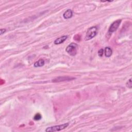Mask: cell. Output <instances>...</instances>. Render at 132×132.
I'll return each instance as SVG.
<instances>
[{"mask_svg": "<svg viewBox=\"0 0 132 132\" xmlns=\"http://www.w3.org/2000/svg\"><path fill=\"white\" fill-rule=\"evenodd\" d=\"M97 31L98 28L96 26H92L89 28L87 31L86 35L85 40L88 41L94 37L97 34Z\"/></svg>", "mask_w": 132, "mask_h": 132, "instance_id": "cell-1", "label": "cell"}, {"mask_svg": "<svg viewBox=\"0 0 132 132\" xmlns=\"http://www.w3.org/2000/svg\"><path fill=\"white\" fill-rule=\"evenodd\" d=\"M77 45L75 43H71L66 49V52L68 54L72 56H75L77 51Z\"/></svg>", "mask_w": 132, "mask_h": 132, "instance_id": "cell-2", "label": "cell"}, {"mask_svg": "<svg viewBox=\"0 0 132 132\" xmlns=\"http://www.w3.org/2000/svg\"><path fill=\"white\" fill-rule=\"evenodd\" d=\"M69 126V123H64L63 124L59 125V126H55L51 127H48L45 130V132H57L62 131L67 127Z\"/></svg>", "mask_w": 132, "mask_h": 132, "instance_id": "cell-3", "label": "cell"}, {"mask_svg": "<svg viewBox=\"0 0 132 132\" xmlns=\"http://www.w3.org/2000/svg\"><path fill=\"white\" fill-rule=\"evenodd\" d=\"M121 22V20H118L117 21H115V22H113L109 28L108 33L112 34L113 32L116 31L118 28L119 27Z\"/></svg>", "mask_w": 132, "mask_h": 132, "instance_id": "cell-4", "label": "cell"}, {"mask_svg": "<svg viewBox=\"0 0 132 132\" xmlns=\"http://www.w3.org/2000/svg\"><path fill=\"white\" fill-rule=\"evenodd\" d=\"M75 79L74 77H71L70 76H59L56 77L54 79L52 80V82L54 83H59V82H65V81H70Z\"/></svg>", "mask_w": 132, "mask_h": 132, "instance_id": "cell-5", "label": "cell"}, {"mask_svg": "<svg viewBox=\"0 0 132 132\" xmlns=\"http://www.w3.org/2000/svg\"><path fill=\"white\" fill-rule=\"evenodd\" d=\"M67 38H68V36H63L57 38L54 41V44H61L66 40Z\"/></svg>", "mask_w": 132, "mask_h": 132, "instance_id": "cell-6", "label": "cell"}, {"mask_svg": "<svg viewBox=\"0 0 132 132\" xmlns=\"http://www.w3.org/2000/svg\"><path fill=\"white\" fill-rule=\"evenodd\" d=\"M73 16V12L71 9H68L63 14V17L65 19H69Z\"/></svg>", "mask_w": 132, "mask_h": 132, "instance_id": "cell-7", "label": "cell"}, {"mask_svg": "<svg viewBox=\"0 0 132 132\" xmlns=\"http://www.w3.org/2000/svg\"><path fill=\"white\" fill-rule=\"evenodd\" d=\"M113 53L112 50L109 47H106L104 49V54L106 57H109L112 56Z\"/></svg>", "mask_w": 132, "mask_h": 132, "instance_id": "cell-8", "label": "cell"}, {"mask_svg": "<svg viewBox=\"0 0 132 132\" xmlns=\"http://www.w3.org/2000/svg\"><path fill=\"white\" fill-rule=\"evenodd\" d=\"M45 62L43 59H39L38 61L34 63V67H41L44 66V65Z\"/></svg>", "mask_w": 132, "mask_h": 132, "instance_id": "cell-9", "label": "cell"}, {"mask_svg": "<svg viewBox=\"0 0 132 132\" xmlns=\"http://www.w3.org/2000/svg\"><path fill=\"white\" fill-rule=\"evenodd\" d=\"M41 119V115L40 113H37L36 114L35 116L34 117V119L36 121L39 120Z\"/></svg>", "mask_w": 132, "mask_h": 132, "instance_id": "cell-10", "label": "cell"}, {"mask_svg": "<svg viewBox=\"0 0 132 132\" xmlns=\"http://www.w3.org/2000/svg\"><path fill=\"white\" fill-rule=\"evenodd\" d=\"M126 87H128V88H129L130 89L132 88V79H131V78H130V79L126 82Z\"/></svg>", "mask_w": 132, "mask_h": 132, "instance_id": "cell-11", "label": "cell"}, {"mask_svg": "<svg viewBox=\"0 0 132 132\" xmlns=\"http://www.w3.org/2000/svg\"><path fill=\"white\" fill-rule=\"evenodd\" d=\"M104 53V50L103 49H101L100 50H99V51H98V55L100 57H102L103 55V54Z\"/></svg>", "mask_w": 132, "mask_h": 132, "instance_id": "cell-12", "label": "cell"}, {"mask_svg": "<svg viewBox=\"0 0 132 132\" xmlns=\"http://www.w3.org/2000/svg\"><path fill=\"white\" fill-rule=\"evenodd\" d=\"M6 31V29L2 28V29H1V30H0V34H1V35H2V34H3L4 33H5Z\"/></svg>", "mask_w": 132, "mask_h": 132, "instance_id": "cell-13", "label": "cell"}]
</instances>
